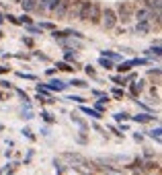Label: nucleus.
<instances>
[{
    "instance_id": "nucleus-4",
    "label": "nucleus",
    "mask_w": 162,
    "mask_h": 175,
    "mask_svg": "<svg viewBox=\"0 0 162 175\" xmlns=\"http://www.w3.org/2000/svg\"><path fill=\"white\" fill-rule=\"evenodd\" d=\"M103 17V4L96 0H90V10H88V23L90 25H101Z\"/></svg>"
},
{
    "instance_id": "nucleus-10",
    "label": "nucleus",
    "mask_w": 162,
    "mask_h": 175,
    "mask_svg": "<svg viewBox=\"0 0 162 175\" xmlns=\"http://www.w3.org/2000/svg\"><path fill=\"white\" fill-rule=\"evenodd\" d=\"M4 19H8V21H10V23H13V25H19V19H17L14 14H6Z\"/></svg>"
},
{
    "instance_id": "nucleus-1",
    "label": "nucleus",
    "mask_w": 162,
    "mask_h": 175,
    "mask_svg": "<svg viewBox=\"0 0 162 175\" xmlns=\"http://www.w3.org/2000/svg\"><path fill=\"white\" fill-rule=\"evenodd\" d=\"M134 10H135V4L129 2V0H123V2H117V4H115L117 21H119L121 25H127L129 21H134Z\"/></svg>"
},
{
    "instance_id": "nucleus-7",
    "label": "nucleus",
    "mask_w": 162,
    "mask_h": 175,
    "mask_svg": "<svg viewBox=\"0 0 162 175\" xmlns=\"http://www.w3.org/2000/svg\"><path fill=\"white\" fill-rule=\"evenodd\" d=\"M88 10H90V0H82V4H80V10H78V19H76V21L88 23Z\"/></svg>"
},
{
    "instance_id": "nucleus-9",
    "label": "nucleus",
    "mask_w": 162,
    "mask_h": 175,
    "mask_svg": "<svg viewBox=\"0 0 162 175\" xmlns=\"http://www.w3.org/2000/svg\"><path fill=\"white\" fill-rule=\"evenodd\" d=\"M19 23H25V25H31V17H29V14H23V17L19 19Z\"/></svg>"
},
{
    "instance_id": "nucleus-15",
    "label": "nucleus",
    "mask_w": 162,
    "mask_h": 175,
    "mask_svg": "<svg viewBox=\"0 0 162 175\" xmlns=\"http://www.w3.org/2000/svg\"><path fill=\"white\" fill-rule=\"evenodd\" d=\"M14 2H17V4H21V0H14Z\"/></svg>"
},
{
    "instance_id": "nucleus-16",
    "label": "nucleus",
    "mask_w": 162,
    "mask_h": 175,
    "mask_svg": "<svg viewBox=\"0 0 162 175\" xmlns=\"http://www.w3.org/2000/svg\"><path fill=\"white\" fill-rule=\"evenodd\" d=\"M160 2H162V0H160Z\"/></svg>"
},
{
    "instance_id": "nucleus-12",
    "label": "nucleus",
    "mask_w": 162,
    "mask_h": 175,
    "mask_svg": "<svg viewBox=\"0 0 162 175\" xmlns=\"http://www.w3.org/2000/svg\"><path fill=\"white\" fill-rule=\"evenodd\" d=\"M101 66H105V68H111V64H109V62L105 60V58H103V60H101Z\"/></svg>"
},
{
    "instance_id": "nucleus-5",
    "label": "nucleus",
    "mask_w": 162,
    "mask_h": 175,
    "mask_svg": "<svg viewBox=\"0 0 162 175\" xmlns=\"http://www.w3.org/2000/svg\"><path fill=\"white\" fill-rule=\"evenodd\" d=\"M58 2H60V0H37V6H35L33 13H37L39 17H43V14H51L54 13V8L58 6Z\"/></svg>"
},
{
    "instance_id": "nucleus-11",
    "label": "nucleus",
    "mask_w": 162,
    "mask_h": 175,
    "mask_svg": "<svg viewBox=\"0 0 162 175\" xmlns=\"http://www.w3.org/2000/svg\"><path fill=\"white\" fill-rule=\"evenodd\" d=\"M41 27L43 29H54V25H51V23H41Z\"/></svg>"
},
{
    "instance_id": "nucleus-2",
    "label": "nucleus",
    "mask_w": 162,
    "mask_h": 175,
    "mask_svg": "<svg viewBox=\"0 0 162 175\" xmlns=\"http://www.w3.org/2000/svg\"><path fill=\"white\" fill-rule=\"evenodd\" d=\"M117 13H115V8L111 6H105L103 8V17H101V27L105 29V31H111V29L117 27Z\"/></svg>"
},
{
    "instance_id": "nucleus-6",
    "label": "nucleus",
    "mask_w": 162,
    "mask_h": 175,
    "mask_svg": "<svg viewBox=\"0 0 162 175\" xmlns=\"http://www.w3.org/2000/svg\"><path fill=\"white\" fill-rule=\"evenodd\" d=\"M152 17H154V13H152L150 8H146V6H135V10H134V21H135V23L150 21Z\"/></svg>"
},
{
    "instance_id": "nucleus-14",
    "label": "nucleus",
    "mask_w": 162,
    "mask_h": 175,
    "mask_svg": "<svg viewBox=\"0 0 162 175\" xmlns=\"http://www.w3.org/2000/svg\"><path fill=\"white\" fill-rule=\"evenodd\" d=\"M2 21H4V17H2V14H0V25H2Z\"/></svg>"
},
{
    "instance_id": "nucleus-8",
    "label": "nucleus",
    "mask_w": 162,
    "mask_h": 175,
    "mask_svg": "<svg viewBox=\"0 0 162 175\" xmlns=\"http://www.w3.org/2000/svg\"><path fill=\"white\" fill-rule=\"evenodd\" d=\"M21 6L25 13H33L35 6H37V0H21Z\"/></svg>"
},
{
    "instance_id": "nucleus-13",
    "label": "nucleus",
    "mask_w": 162,
    "mask_h": 175,
    "mask_svg": "<svg viewBox=\"0 0 162 175\" xmlns=\"http://www.w3.org/2000/svg\"><path fill=\"white\" fill-rule=\"evenodd\" d=\"M58 66H60V68H62V70H72V68L68 66V64H58Z\"/></svg>"
},
{
    "instance_id": "nucleus-3",
    "label": "nucleus",
    "mask_w": 162,
    "mask_h": 175,
    "mask_svg": "<svg viewBox=\"0 0 162 175\" xmlns=\"http://www.w3.org/2000/svg\"><path fill=\"white\" fill-rule=\"evenodd\" d=\"M70 6H72V0H60L58 6L54 8L51 17H54L55 21H66L68 19V13H70Z\"/></svg>"
}]
</instances>
